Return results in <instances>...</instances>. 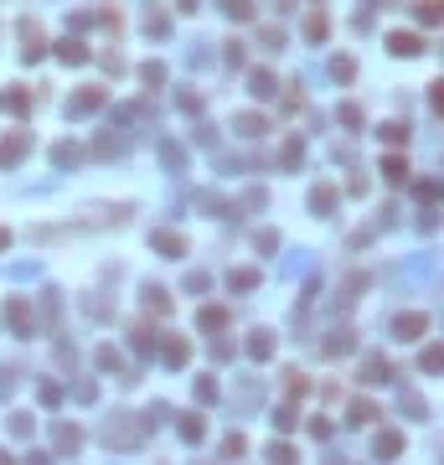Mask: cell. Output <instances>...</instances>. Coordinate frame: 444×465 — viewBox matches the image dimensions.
Returning a JSON list of instances; mask_svg holds the SVG:
<instances>
[{"label":"cell","mask_w":444,"mask_h":465,"mask_svg":"<svg viewBox=\"0 0 444 465\" xmlns=\"http://www.w3.org/2000/svg\"><path fill=\"white\" fill-rule=\"evenodd\" d=\"M232 129L248 135V140H264V135H269V119H264V114H238V119H232Z\"/></svg>","instance_id":"9"},{"label":"cell","mask_w":444,"mask_h":465,"mask_svg":"<svg viewBox=\"0 0 444 465\" xmlns=\"http://www.w3.org/2000/svg\"><path fill=\"white\" fill-rule=\"evenodd\" d=\"M341 124H346V129L362 124V109H357V103H341Z\"/></svg>","instance_id":"41"},{"label":"cell","mask_w":444,"mask_h":465,"mask_svg":"<svg viewBox=\"0 0 444 465\" xmlns=\"http://www.w3.org/2000/svg\"><path fill=\"white\" fill-rule=\"evenodd\" d=\"M150 248H155L161 259H181V254H186V238H181V233H171V228H161V233L150 238Z\"/></svg>","instance_id":"6"},{"label":"cell","mask_w":444,"mask_h":465,"mask_svg":"<svg viewBox=\"0 0 444 465\" xmlns=\"http://www.w3.org/2000/svg\"><path fill=\"white\" fill-rule=\"evenodd\" d=\"M217 6H222L228 21H248V16H253V0H217Z\"/></svg>","instance_id":"20"},{"label":"cell","mask_w":444,"mask_h":465,"mask_svg":"<svg viewBox=\"0 0 444 465\" xmlns=\"http://www.w3.org/2000/svg\"><path fill=\"white\" fill-rule=\"evenodd\" d=\"M0 109H10V114H26V93L6 88V93H0Z\"/></svg>","instance_id":"29"},{"label":"cell","mask_w":444,"mask_h":465,"mask_svg":"<svg viewBox=\"0 0 444 465\" xmlns=\"http://www.w3.org/2000/svg\"><path fill=\"white\" fill-rule=\"evenodd\" d=\"M248 357H253V362H269L274 357V336L269 331H253V336H248Z\"/></svg>","instance_id":"15"},{"label":"cell","mask_w":444,"mask_h":465,"mask_svg":"<svg viewBox=\"0 0 444 465\" xmlns=\"http://www.w3.org/2000/svg\"><path fill=\"white\" fill-rule=\"evenodd\" d=\"M6 321L16 326L21 336H31V305H26L21 295H10V300H6Z\"/></svg>","instance_id":"7"},{"label":"cell","mask_w":444,"mask_h":465,"mask_svg":"<svg viewBox=\"0 0 444 465\" xmlns=\"http://www.w3.org/2000/svg\"><path fill=\"white\" fill-rule=\"evenodd\" d=\"M6 393H16V372L0 367V398H6Z\"/></svg>","instance_id":"43"},{"label":"cell","mask_w":444,"mask_h":465,"mask_svg":"<svg viewBox=\"0 0 444 465\" xmlns=\"http://www.w3.org/2000/svg\"><path fill=\"white\" fill-rule=\"evenodd\" d=\"M155 347V331L150 326H135V331H129V352H140V357H145Z\"/></svg>","instance_id":"21"},{"label":"cell","mask_w":444,"mask_h":465,"mask_svg":"<svg viewBox=\"0 0 444 465\" xmlns=\"http://www.w3.org/2000/svg\"><path fill=\"white\" fill-rule=\"evenodd\" d=\"M310 207H316L320 217H325V212L336 207V186H316V192H310Z\"/></svg>","instance_id":"22"},{"label":"cell","mask_w":444,"mask_h":465,"mask_svg":"<svg viewBox=\"0 0 444 465\" xmlns=\"http://www.w3.org/2000/svg\"><path fill=\"white\" fill-rule=\"evenodd\" d=\"M161 161H165V171H181L186 166V150L181 145H161Z\"/></svg>","instance_id":"28"},{"label":"cell","mask_w":444,"mask_h":465,"mask_svg":"<svg viewBox=\"0 0 444 465\" xmlns=\"http://www.w3.org/2000/svg\"><path fill=\"white\" fill-rule=\"evenodd\" d=\"M383 176H387V181H408V161H403V155H387V161H383Z\"/></svg>","instance_id":"25"},{"label":"cell","mask_w":444,"mask_h":465,"mask_svg":"<svg viewBox=\"0 0 444 465\" xmlns=\"http://www.w3.org/2000/svg\"><path fill=\"white\" fill-rule=\"evenodd\" d=\"M145 305H150L155 315H165V310H171V295H165L161 285H150V289H145Z\"/></svg>","instance_id":"26"},{"label":"cell","mask_w":444,"mask_h":465,"mask_svg":"<svg viewBox=\"0 0 444 465\" xmlns=\"http://www.w3.org/2000/svg\"><path fill=\"white\" fill-rule=\"evenodd\" d=\"M140 83L161 88V83H165V62H145V68H140Z\"/></svg>","instance_id":"27"},{"label":"cell","mask_w":444,"mask_h":465,"mask_svg":"<svg viewBox=\"0 0 444 465\" xmlns=\"http://www.w3.org/2000/svg\"><path fill=\"white\" fill-rule=\"evenodd\" d=\"M161 357H165L171 367H186V362H191V341H186V336H165V341H161Z\"/></svg>","instance_id":"8"},{"label":"cell","mask_w":444,"mask_h":465,"mask_svg":"<svg viewBox=\"0 0 444 465\" xmlns=\"http://www.w3.org/2000/svg\"><path fill=\"white\" fill-rule=\"evenodd\" d=\"M52 161H57V166H77V161H83V150H77V145H57Z\"/></svg>","instance_id":"30"},{"label":"cell","mask_w":444,"mask_h":465,"mask_svg":"<svg viewBox=\"0 0 444 465\" xmlns=\"http://www.w3.org/2000/svg\"><path fill=\"white\" fill-rule=\"evenodd\" d=\"M228 285L238 289V295H248V289L258 285V269H232V274H228Z\"/></svg>","instance_id":"24"},{"label":"cell","mask_w":444,"mask_h":465,"mask_svg":"<svg viewBox=\"0 0 444 465\" xmlns=\"http://www.w3.org/2000/svg\"><path fill=\"white\" fill-rule=\"evenodd\" d=\"M387 47H393L398 57H419V52H424V42L413 31H393V36H387Z\"/></svg>","instance_id":"13"},{"label":"cell","mask_w":444,"mask_h":465,"mask_svg":"<svg viewBox=\"0 0 444 465\" xmlns=\"http://www.w3.org/2000/svg\"><path fill=\"white\" fill-rule=\"evenodd\" d=\"M217 393H222V388H217L212 378H197V403H217Z\"/></svg>","instance_id":"34"},{"label":"cell","mask_w":444,"mask_h":465,"mask_svg":"<svg viewBox=\"0 0 444 465\" xmlns=\"http://www.w3.org/2000/svg\"><path fill=\"white\" fill-rule=\"evenodd\" d=\"M279 161H284V171H295L299 161H305V145H299V140H290V145H284V155H279Z\"/></svg>","instance_id":"31"},{"label":"cell","mask_w":444,"mask_h":465,"mask_svg":"<svg viewBox=\"0 0 444 465\" xmlns=\"http://www.w3.org/2000/svg\"><path fill=\"white\" fill-rule=\"evenodd\" d=\"M372 419H377V408L367 398H357V403H351V424H372Z\"/></svg>","instance_id":"32"},{"label":"cell","mask_w":444,"mask_h":465,"mask_svg":"<svg viewBox=\"0 0 444 465\" xmlns=\"http://www.w3.org/2000/svg\"><path fill=\"white\" fill-rule=\"evenodd\" d=\"M243 450H248L243 434H228V440H222V455H243Z\"/></svg>","instance_id":"42"},{"label":"cell","mask_w":444,"mask_h":465,"mask_svg":"<svg viewBox=\"0 0 444 465\" xmlns=\"http://www.w3.org/2000/svg\"><path fill=\"white\" fill-rule=\"evenodd\" d=\"M305 269H310V259H284V274H290V279L305 274Z\"/></svg>","instance_id":"45"},{"label":"cell","mask_w":444,"mask_h":465,"mask_svg":"<svg viewBox=\"0 0 444 465\" xmlns=\"http://www.w3.org/2000/svg\"><path fill=\"white\" fill-rule=\"evenodd\" d=\"M248 93H253V99H269V93H274V73L258 68L253 78H248Z\"/></svg>","instance_id":"23"},{"label":"cell","mask_w":444,"mask_h":465,"mask_svg":"<svg viewBox=\"0 0 444 465\" xmlns=\"http://www.w3.org/2000/svg\"><path fill=\"white\" fill-rule=\"evenodd\" d=\"M393 336H403V341H419V336H429V315H424V310L393 315Z\"/></svg>","instance_id":"3"},{"label":"cell","mask_w":444,"mask_h":465,"mask_svg":"<svg viewBox=\"0 0 444 465\" xmlns=\"http://www.w3.org/2000/svg\"><path fill=\"white\" fill-rule=\"evenodd\" d=\"M52 440H57L62 455H73V450L83 445V429H77V424H57V429H52Z\"/></svg>","instance_id":"12"},{"label":"cell","mask_w":444,"mask_h":465,"mask_svg":"<svg viewBox=\"0 0 444 465\" xmlns=\"http://www.w3.org/2000/svg\"><path fill=\"white\" fill-rule=\"evenodd\" d=\"M331 78H341V83L357 78V62H351V57H331Z\"/></svg>","instance_id":"33"},{"label":"cell","mask_w":444,"mask_h":465,"mask_svg":"<svg viewBox=\"0 0 444 465\" xmlns=\"http://www.w3.org/2000/svg\"><path fill=\"white\" fill-rule=\"evenodd\" d=\"M57 57L68 62V68H77V62H88V47L77 42V36H68V42H57Z\"/></svg>","instance_id":"18"},{"label":"cell","mask_w":444,"mask_h":465,"mask_svg":"<svg viewBox=\"0 0 444 465\" xmlns=\"http://www.w3.org/2000/svg\"><path fill=\"white\" fill-rule=\"evenodd\" d=\"M103 103H109V93H103V88L94 83V88H77L73 99H68V114H73V119H83V114H94V109H103Z\"/></svg>","instance_id":"2"},{"label":"cell","mask_w":444,"mask_h":465,"mask_svg":"<svg viewBox=\"0 0 444 465\" xmlns=\"http://www.w3.org/2000/svg\"><path fill=\"white\" fill-rule=\"evenodd\" d=\"M393 378V362H387V357H367V362H362V382H387Z\"/></svg>","instance_id":"10"},{"label":"cell","mask_w":444,"mask_h":465,"mask_svg":"<svg viewBox=\"0 0 444 465\" xmlns=\"http://www.w3.org/2000/svg\"><path fill=\"white\" fill-rule=\"evenodd\" d=\"M351 347H357V336H351V331H331V336L320 341L325 357H341V352H351Z\"/></svg>","instance_id":"14"},{"label":"cell","mask_w":444,"mask_h":465,"mask_svg":"<svg viewBox=\"0 0 444 465\" xmlns=\"http://www.w3.org/2000/svg\"><path fill=\"white\" fill-rule=\"evenodd\" d=\"M197 326H202V331H222V326H228V310H222V305H202V310H197Z\"/></svg>","instance_id":"17"},{"label":"cell","mask_w":444,"mask_h":465,"mask_svg":"<svg viewBox=\"0 0 444 465\" xmlns=\"http://www.w3.org/2000/svg\"><path fill=\"white\" fill-rule=\"evenodd\" d=\"M419 21H424V26L439 21V0H419Z\"/></svg>","instance_id":"39"},{"label":"cell","mask_w":444,"mask_h":465,"mask_svg":"<svg viewBox=\"0 0 444 465\" xmlns=\"http://www.w3.org/2000/svg\"><path fill=\"white\" fill-rule=\"evenodd\" d=\"M21 57L26 62H36V57H47V36H42V26H36V21H21Z\"/></svg>","instance_id":"5"},{"label":"cell","mask_w":444,"mask_h":465,"mask_svg":"<svg viewBox=\"0 0 444 465\" xmlns=\"http://www.w3.org/2000/svg\"><path fill=\"white\" fill-rule=\"evenodd\" d=\"M26 150H31V135H26V129H10V135H0V166H16Z\"/></svg>","instance_id":"4"},{"label":"cell","mask_w":444,"mask_h":465,"mask_svg":"<svg viewBox=\"0 0 444 465\" xmlns=\"http://www.w3.org/2000/svg\"><path fill=\"white\" fill-rule=\"evenodd\" d=\"M372 450H377V455H403V434H398V429H383V434L372 440Z\"/></svg>","instance_id":"19"},{"label":"cell","mask_w":444,"mask_h":465,"mask_svg":"<svg viewBox=\"0 0 444 465\" xmlns=\"http://www.w3.org/2000/svg\"><path fill=\"white\" fill-rule=\"evenodd\" d=\"M98 434H103V445H114V450H129V445L145 440V429H140V424H129V414H114Z\"/></svg>","instance_id":"1"},{"label":"cell","mask_w":444,"mask_h":465,"mask_svg":"<svg viewBox=\"0 0 444 465\" xmlns=\"http://www.w3.org/2000/svg\"><path fill=\"white\" fill-rule=\"evenodd\" d=\"M258 36H264V47H279V42H284V31H279V26H264Z\"/></svg>","instance_id":"44"},{"label":"cell","mask_w":444,"mask_h":465,"mask_svg":"<svg viewBox=\"0 0 444 465\" xmlns=\"http://www.w3.org/2000/svg\"><path fill=\"white\" fill-rule=\"evenodd\" d=\"M176 429H181V440H186V445H202L207 424H202V414H176Z\"/></svg>","instance_id":"11"},{"label":"cell","mask_w":444,"mask_h":465,"mask_svg":"<svg viewBox=\"0 0 444 465\" xmlns=\"http://www.w3.org/2000/svg\"><path fill=\"white\" fill-rule=\"evenodd\" d=\"M212 357H217V362H232V347H228V341H217V336H212Z\"/></svg>","instance_id":"46"},{"label":"cell","mask_w":444,"mask_h":465,"mask_svg":"<svg viewBox=\"0 0 444 465\" xmlns=\"http://www.w3.org/2000/svg\"><path fill=\"white\" fill-rule=\"evenodd\" d=\"M305 36H310V42H325V16H320V10L305 21Z\"/></svg>","instance_id":"38"},{"label":"cell","mask_w":444,"mask_h":465,"mask_svg":"<svg viewBox=\"0 0 444 465\" xmlns=\"http://www.w3.org/2000/svg\"><path fill=\"white\" fill-rule=\"evenodd\" d=\"M197 207H202V217H232L228 202H222L217 192H197Z\"/></svg>","instance_id":"16"},{"label":"cell","mask_w":444,"mask_h":465,"mask_svg":"<svg viewBox=\"0 0 444 465\" xmlns=\"http://www.w3.org/2000/svg\"><path fill=\"white\" fill-rule=\"evenodd\" d=\"M0 248H10V233H6V228H0Z\"/></svg>","instance_id":"47"},{"label":"cell","mask_w":444,"mask_h":465,"mask_svg":"<svg viewBox=\"0 0 444 465\" xmlns=\"http://www.w3.org/2000/svg\"><path fill=\"white\" fill-rule=\"evenodd\" d=\"M181 10H197V0H181Z\"/></svg>","instance_id":"48"},{"label":"cell","mask_w":444,"mask_h":465,"mask_svg":"<svg viewBox=\"0 0 444 465\" xmlns=\"http://www.w3.org/2000/svg\"><path fill=\"white\" fill-rule=\"evenodd\" d=\"M377 135H383L387 145H403V140H408V124H383Z\"/></svg>","instance_id":"37"},{"label":"cell","mask_w":444,"mask_h":465,"mask_svg":"<svg viewBox=\"0 0 444 465\" xmlns=\"http://www.w3.org/2000/svg\"><path fill=\"white\" fill-rule=\"evenodd\" d=\"M176 103H181V109H191V114H197V109H202V93H191V88H181V93H176Z\"/></svg>","instance_id":"40"},{"label":"cell","mask_w":444,"mask_h":465,"mask_svg":"<svg viewBox=\"0 0 444 465\" xmlns=\"http://www.w3.org/2000/svg\"><path fill=\"white\" fill-rule=\"evenodd\" d=\"M284 388H290V393L299 398V393H305V388H310V378H305V372H299V367H295V372H284Z\"/></svg>","instance_id":"35"},{"label":"cell","mask_w":444,"mask_h":465,"mask_svg":"<svg viewBox=\"0 0 444 465\" xmlns=\"http://www.w3.org/2000/svg\"><path fill=\"white\" fill-rule=\"evenodd\" d=\"M31 429H36L31 414H16V419H10V434H16V440H31Z\"/></svg>","instance_id":"36"}]
</instances>
